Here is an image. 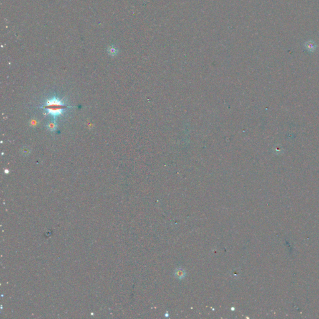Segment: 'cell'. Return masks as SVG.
Masks as SVG:
<instances>
[{
  "mask_svg": "<svg viewBox=\"0 0 319 319\" xmlns=\"http://www.w3.org/2000/svg\"><path fill=\"white\" fill-rule=\"evenodd\" d=\"M42 108L47 110V114L51 115L55 118L59 115H62L63 110L68 107L58 98L54 97L51 99H48Z\"/></svg>",
  "mask_w": 319,
  "mask_h": 319,
  "instance_id": "1",
  "label": "cell"
},
{
  "mask_svg": "<svg viewBox=\"0 0 319 319\" xmlns=\"http://www.w3.org/2000/svg\"><path fill=\"white\" fill-rule=\"evenodd\" d=\"M21 153H22V155L23 156H29L31 153V149L29 146H24L23 147H22L21 149Z\"/></svg>",
  "mask_w": 319,
  "mask_h": 319,
  "instance_id": "3",
  "label": "cell"
},
{
  "mask_svg": "<svg viewBox=\"0 0 319 319\" xmlns=\"http://www.w3.org/2000/svg\"><path fill=\"white\" fill-rule=\"evenodd\" d=\"M57 127H58V125L55 121H51L49 122H48L47 124V128L49 130H50L51 132L56 131V129H57Z\"/></svg>",
  "mask_w": 319,
  "mask_h": 319,
  "instance_id": "2",
  "label": "cell"
},
{
  "mask_svg": "<svg viewBox=\"0 0 319 319\" xmlns=\"http://www.w3.org/2000/svg\"><path fill=\"white\" fill-rule=\"evenodd\" d=\"M175 276H176L177 278L181 279L184 278V277L185 276V272L183 270H178V271H176V273H175Z\"/></svg>",
  "mask_w": 319,
  "mask_h": 319,
  "instance_id": "4",
  "label": "cell"
},
{
  "mask_svg": "<svg viewBox=\"0 0 319 319\" xmlns=\"http://www.w3.org/2000/svg\"><path fill=\"white\" fill-rule=\"evenodd\" d=\"M37 124H38V121L37 120V119H36V118L31 119V120H30V122H29V125L33 127H36V126L37 125Z\"/></svg>",
  "mask_w": 319,
  "mask_h": 319,
  "instance_id": "5",
  "label": "cell"
}]
</instances>
